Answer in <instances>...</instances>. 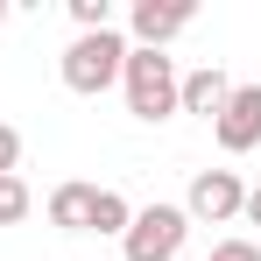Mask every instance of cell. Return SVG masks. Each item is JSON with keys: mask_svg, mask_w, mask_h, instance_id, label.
Segmentation results:
<instances>
[{"mask_svg": "<svg viewBox=\"0 0 261 261\" xmlns=\"http://www.w3.org/2000/svg\"><path fill=\"white\" fill-rule=\"evenodd\" d=\"M120 85H127V113L155 127V120H170V113H176V85H184V71H176L163 49H134V43H127Z\"/></svg>", "mask_w": 261, "mask_h": 261, "instance_id": "cell-1", "label": "cell"}, {"mask_svg": "<svg viewBox=\"0 0 261 261\" xmlns=\"http://www.w3.org/2000/svg\"><path fill=\"white\" fill-rule=\"evenodd\" d=\"M120 64H127V36L120 29H99V36H71V49L57 57L64 85L78 99H99L106 85H120Z\"/></svg>", "mask_w": 261, "mask_h": 261, "instance_id": "cell-2", "label": "cell"}, {"mask_svg": "<svg viewBox=\"0 0 261 261\" xmlns=\"http://www.w3.org/2000/svg\"><path fill=\"white\" fill-rule=\"evenodd\" d=\"M184 233H191L184 205H141L127 219V233H120V254L127 261H176L184 254Z\"/></svg>", "mask_w": 261, "mask_h": 261, "instance_id": "cell-3", "label": "cell"}, {"mask_svg": "<svg viewBox=\"0 0 261 261\" xmlns=\"http://www.w3.org/2000/svg\"><path fill=\"white\" fill-rule=\"evenodd\" d=\"M240 205H247L240 170H198L191 176V198H184V219L191 226H226V219H240Z\"/></svg>", "mask_w": 261, "mask_h": 261, "instance_id": "cell-4", "label": "cell"}, {"mask_svg": "<svg viewBox=\"0 0 261 261\" xmlns=\"http://www.w3.org/2000/svg\"><path fill=\"white\" fill-rule=\"evenodd\" d=\"M212 141L226 155H247L261 141V85H233L226 92V106H219V120H212Z\"/></svg>", "mask_w": 261, "mask_h": 261, "instance_id": "cell-5", "label": "cell"}, {"mask_svg": "<svg viewBox=\"0 0 261 261\" xmlns=\"http://www.w3.org/2000/svg\"><path fill=\"white\" fill-rule=\"evenodd\" d=\"M191 21H198V7H191V0H134V14H127L134 49H163V43H176Z\"/></svg>", "mask_w": 261, "mask_h": 261, "instance_id": "cell-6", "label": "cell"}, {"mask_svg": "<svg viewBox=\"0 0 261 261\" xmlns=\"http://www.w3.org/2000/svg\"><path fill=\"white\" fill-rule=\"evenodd\" d=\"M226 92H233V78H226L219 64H198V71H184V85H176V113H198V120H219Z\"/></svg>", "mask_w": 261, "mask_h": 261, "instance_id": "cell-7", "label": "cell"}, {"mask_svg": "<svg viewBox=\"0 0 261 261\" xmlns=\"http://www.w3.org/2000/svg\"><path fill=\"white\" fill-rule=\"evenodd\" d=\"M92 191L99 184H57L49 191V226L57 233H92Z\"/></svg>", "mask_w": 261, "mask_h": 261, "instance_id": "cell-8", "label": "cell"}, {"mask_svg": "<svg viewBox=\"0 0 261 261\" xmlns=\"http://www.w3.org/2000/svg\"><path fill=\"white\" fill-rule=\"evenodd\" d=\"M127 219H134V205L120 198V191H92V233H127Z\"/></svg>", "mask_w": 261, "mask_h": 261, "instance_id": "cell-9", "label": "cell"}, {"mask_svg": "<svg viewBox=\"0 0 261 261\" xmlns=\"http://www.w3.org/2000/svg\"><path fill=\"white\" fill-rule=\"evenodd\" d=\"M29 212H36V191L21 184V170H14V176H0V226H21Z\"/></svg>", "mask_w": 261, "mask_h": 261, "instance_id": "cell-10", "label": "cell"}, {"mask_svg": "<svg viewBox=\"0 0 261 261\" xmlns=\"http://www.w3.org/2000/svg\"><path fill=\"white\" fill-rule=\"evenodd\" d=\"M205 261H261V247H254V240H219Z\"/></svg>", "mask_w": 261, "mask_h": 261, "instance_id": "cell-11", "label": "cell"}, {"mask_svg": "<svg viewBox=\"0 0 261 261\" xmlns=\"http://www.w3.org/2000/svg\"><path fill=\"white\" fill-rule=\"evenodd\" d=\"M14 163H21V134L0 120V176H14Z\"/></svg>", "mask_w": 261, "mask_h": 261, "instance_id": "cell-12", "label": "cell"}, {"mask_svg": "<svg viewBox=\"0 0 261 261\" xmlns=\"http://www.w3.org/2000/svg\"><path fill=\"white\" fill-rule=\"evenodd\" d=\"M240 219H247V226H261V184L247 191V205H240Z\"/></svg>", "mask_w": 261, "mask_h": 261, "instance_id": "cell-13", "label": "cell"}, {"mask_svg": "<svg viewBox=\"0 0 261 261\" xmlns=\"http://www.w3.org/2000/svg\"><path fill=\"white\" fill-rule=\"evenodd\" d=\"M0 21H7V0H0Z\"/></svg>", "mask_w": 261, "mask_h": 261, "instance_id": "cell-14", "label": "cell"}]
</instances>
